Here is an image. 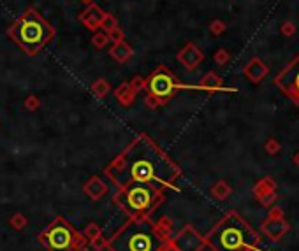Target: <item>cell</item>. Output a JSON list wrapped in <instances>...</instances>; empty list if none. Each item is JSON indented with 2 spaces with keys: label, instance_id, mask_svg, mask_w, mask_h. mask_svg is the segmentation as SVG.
I'll list each match as a JSON object with an SVG mask.
<instances>
[{
  "label": "cell",
  "instance_id": "cell-1",
  "mask_svg": "<svg viewBox=\"0 0 299 251\" xmlns=\"http://www.w3.org/2000/svg\"><path fill=\"white\" fill-rule=\"evenodd\" d=\"M108 176L120 186L152 185L157 188L171 186L180 176V169L160 148H157L146 135L132 142L125 151L108 167Z\"/></svg>",
  "mask_w": 299,
  "mask_h": 251
},
{
  "label": "cell",
  "instance_id": "cell-2",
  "mask_svg": "<svg viewBox=\"0 0 299 251\" xmlns=\"http://www.w3.org/2000/svg\"><path fill=\"white\" fill-rule=\"evenodd\" d=\"M261 242L259 234L236 213H229L208 235L215 251H255Z\"/></svg>",
  "mask_w": 299,
  "mask_h": 251
},
{
  "label": "cell",
  "instance_id": "cell-3",
  "mask_svg": "<svg viewBox=\"0 0 299 251\" xmlns=\"http://www.w3.org/2000/svg\"><path fill=\"white\" fill-rule=\"evenodd\" d=\"M7 35L27 55L35 56L48 42H51L56 30L35 9H27L7 28Z\"/></svg>",
  "mask_w": 299,
  "mask_h": 251
},
{
  "label": "cell",
  "instance_id": "cell-4",
  "mask_svg": "<svg viewBox=\"0 0 299 251\" xmlns=\"http://www.w3.org/2000/svg\"><path fill=\"white\" fill-rule=\"evenodd\" d=\"M116 251H157L159 237L148 223L129 225L113 242Z\"/></svg>",
  "mask_w": 299,
  "mask_h": 251
},
{
  "label": "cell",
  "instance_id": "cell-5",
  "mask_svg": "<svg viewBox=\"0 0 299 251\" xmlns=\"http://www.w3.org/2000/svg\"><path fill=\"white\" fill-rule=\"evenodd\" d=\"M146 88L150 90L153 97L160 100V102H166L169 100L178 90H199V86H190V85H183L176 79L173 72L167 69L166 65H159L155 70L152 72V76L146 79Z\"/></svg>",
  "mask_w": 299,
  "mask_h": 251
},
{
  "label": "cell",
  "instance_id": "cell-6",
  "mask_svg": "<svg viewBox=\"0 0 299 251\" xmlns=\"http://www.w3.org/2000/svg\"><path fill=\"white\" fill-rule=\"evenodd\" d=\"M157 197H159V193H157L155 186L134 183V185L123 186L120 200H122V206L125 209L132 211V213H143V211H148L155 206Z\"/></svg>",
  "mask_w": 299,
  "mask_h": 251
},
{
  "label": "cell",
  "instance_id": "cell-7",
  "mask_svg": "<svg viewBox=\"0 0 299 251\" xmlns=\"http://www.w3.org/2000/svg\"><path fill=\"white\" fill-rule=\"evenodd\" d=\"M273 83L299 107V55L280 70Z\"/></svg>",
  "mask_w": 299,
  "mask_h": 251
},
{
  "label": "cell",
  "instance_id": "cell-8",
  "mask_svg": "<svg viewBox=\"0 0 299 251\" xmlns=\"http://www.w3.org/2000/svg\"><path fill=\"white\" fill-rule=\"evenodd\" d=\"M72 230H70L69 225L65 223H55L46 234V242L53 251H67L72 244Z\"/></svg>",
  "mask_w": 299,
  "mask_h": 251
},
{
  "label": "cell",
  "instance_id": "cell-9",
  "mask_svg": "<svg viewBox=\"0 0 299 251\" xmlns=\"http://www.w3.org/2000/svg\"><path fill=\"white\" fill-rule=\"evenodd\" d=\"M176 58L187 70H195L202 63V60H204V53H202L194 42H187V44L178 51Z\"/></svg>",
  "mask_w": 299,
  "mask_h": 251
},
{
  "label": "cell",
  "instance_id": "cell-10",
  "mask_svg": "<svg viewBox=\"0 0 299 251\" xmlns=\"http://www.w3.org/2000/svg\"><path fill=\"white\" fill-rule=\"evenodd\" d=\"M289 230H290V225L285 221V218L268 216V220L262 223V232H264L269 241H280Z\"/></svg>",
  "mask_w": 299,
  "mask_h": 251
},
{
  "label": "cell",
  "instance_id": "cell-11",
  "mask_svg": "<svg viewBox=\"0 0 299 251\" xmlns=\"http://www.w3.org/2000/svg\"><path fill=\"white\" fill-rule=\"evenodd\" d=\"M104 11L97 6V4H88V7L80 14V21L83 23V27H87L88 30L97 32L101 28L102 18H104Z\"/></svg>",
  "mask_w": 299,
  "mask_h": 251
},
{
  "label": "cell",
  "instance_id": "cell-12",
  "mask_svg": "<svg viewBox=\"0 0 299 251\" xmlns=\"http://www.w3.org/2000/svg\"><path fill=\"white\" fill-rule=\"evenodd\" d=\"M243 72H245V76L248 77V81H252L254 85H259V83H262V79L269 74V67L266 65L261 58L255 56V58H252L250 62L245 65Z\"/></svg>",
  "mask_w": 299,
  "mask_h": 251
},
{
  "label": "cell",
  "instance_id": "cell-13",
  "mask_svg": "<svg viewBox=\"0 0 299 251\" xmlns=\"http://www.w3.org/2000/svg\"><path fill=\"white\" fill-rule=\"evenodd\" d=\"M109 55H111V58L115 60V62L125 63L134 56V49H132V46H130L129 42H125V39H123V41L113 42L111 49H109Z\"/></svg>",
  "mask_w": 299,
  "mask_h": 251
},
{
  "label": "cell",
  "instance_id": "cell-14",
  "mask_svg": "<svg viewBox=\"0 0 299 251\" xmlns=\"http://www.w3.org/2000/svg\"><path fill=\"white\" fill-rule=\"evenodd\" d=\"M197 86H199V90H206V92H236V88H226L222 77L216 76L213 70L206 74Z\"/></svg>",
  "mask_w": 299,
  "mask_h": 251
},
{
  "label": "cell",
  "instance_id": "cell-15",
  "mask_svg": "<svg viewBox=\"0 0 299 251\" xmlns=\"http://www.w3.org/2000/svg\"><path fill=\"white\" fill-rule=\"evenodd\" d=\"M276 192V183L275 179L271 178V176H266V178H262L261 181L257 183V185L254 186V195L257 197V200L261 202L262 199H264L266 195H269V193Z\"/></svg>",
  "mask_w": 299,
  "mask_h": 251
},
{
  "label": "cell",
  "instance_id": "cell-16",
  "mask_svg": "<svg viewBox=\"0 0 299 251\" xmlns=\"http://www.w3.org/2000/svg\"><path fill=\"white\" fill-rule=\"evenodd\" d=\"M134 95H136V92H134V88L130 86V83H122L118 88H116V97H118V100L123 104V106L132 104Z\"/></svg>",
  "mask_w": 299,
  "mask_h": 251
},
{
  "label": "cell",
  "instance_id": "cell-17",
  "mask_svg": "<svg viewBox=\"0 0 299 251\" xmlns=\"http://www.w3.org/2000/svg\"><path fill=\"white\" fill-rule=\"evenodd\" d=\"M211 193H213V197H215V199L223 200V199H227V197L231 195V186L227 185L226 181H218L211 188Z\"/></svg>",
  "mask_w": 299,
  "mask_h": 251
},
{
  "label": "cell",
  "instance_id": "cell-18",
  "mask_svg": "<svg viewBox=\"0 0 299 251\" xmlns=\"http://www.w3.org/2000/svg\"><path fill=\"white\" fill-rule=\"evenodd\" d=\"M92 90H94L95 95L101 97V99H102V97L108 95V92L111 90V86H109V83L106 79H97L94 85H92Z\"/></svg>",
  "mask_w": 299,
  "mask_h": 251
},
{
  "label": "cell",
  "instance_id": "cell-19",
  "mask_svg": "<svg viewBox=\"0 0 299 251\" xmlns=\"http://www.w3.org/2000/svg\"><path fill=\"white\" fill-rule=\"evenodd\" d=\"M109 42V37H108V34H106L104 30H97V32H94V37H92V44L95 46L97 49H101V48H104L106 44Z\"/></svg>",
  "mask_w": 299,
  "mask_h": 251
},
{
  "label": "cell",
  "instance_id": "cell-20",
  "mask_svg": "<svg viewBox=\"0 0 299 251\" xmlns=\"http://www.w3.org/2000/svg\"><path fill=\"white\" fill-rule=\"evenodd\" d=\"M116 27H118V21H116L115 14L106 13V14H104V18H102L101 28H102V30H104V32H109V30H113V28H116Z\"/></svg>",
  "mask_w": 299,
  "mask_h": 251
},
{
  "label": "cell",
  "instance_id": "cell-21",
  "mask_svg": "<svg viewBox=\"0 0 299 251\" xmlns=\"http://www.w3.org/2000/svg\"><path fill=\"white\" fill-rule=\"evenodd\" d=\"M264 151L268 153V155L275 156V155H278V153L282 151V144H280V141H276V139L271 137V139H268V141H266Z\"/></svg>",
  "mask_w": 299,
  "mask_h": 251
},
{
  "label": "cell",
  "instance_id": "cell-22",
  "mask_svg": "<svg viewBox=\"0 0 299 251\" xmlns=\"http://www.w3.org/2000/svg\"><path fill=\"white\" fill-rule=\"evenodd\" d=\"M213 60H215V63H218V65H226V63L231 60V55H229V51H227V49L220 48L218 51L215 53V56H213Z\"/></svg>",
  "mask_w": 299,
  "mask_h": 251
},
{
  "label": "cell",
  "instance_id": "cell-23",
  "mask_svg": "<svg viewBox=\"0 0 299 251\" xmlns=\"http://www.w3.org/2000/svg\"><path fill=\"white\" fill-rule=\"evenodd\" d=\"M209 32H211L213 35H222L223 32H226V23H223L222 20H213L211 23H209Z\"/></svg>",
  "mask_w": 299,
  "mask_h": 251
},
{
  "label": "cell",
  "instance_id": "cell-24",
  "mask_svg": "<svg viewBox=\"0 0 299 251\" xmlns=\"http://www.w3.org/2000/svg\"><path fill=\"white\" fill-rule=\"evenodd\" d=\"M106 34H108V37H109V42H118V41H123V37H125V35H123V32L120 30L118 27L113 28V30H109V32H106Z\"/></svg>",
  "mask_w": 299,
  "mask_h": 251
},
{
  "label": "cell",
  "instance_id": "cell-25",
  "mask_svg": "<svg viewBox=\"0 0 299 251\" xmlns=\"http://www.w3.org/2000/svg\"><path fill=\"white\" fill-rule=\"evenodd\" d=\"M280 32H282L283 35H287V37H290V35L296 34V25H294L292 21H285V23H282V27H280Z\"/></svg>",
  "mask_w": 299,
  "mask_h": 251
},
{
  "label": "cell",
  "instance_id": "cell-26",
  "mask_svg": "<svg viewBox=\"0 0 299 251\" xmlns=\"http://www.w3.org/2000/svg\"><path fill=\"white\" fill-rule=\"evenodd\" d=\"M130 86L134 88V92H139V90H143L144 86H146V79H143L141 76H136L132 79V83H130Z\"/></svg>",
  "mask_w": 299,
  "mask_h": 251
},
{
  "label": "cell",
  "instance_id": "cell-27",
  "mask_svg": "<svg viewBox=\"0 0 299 251\" xmlns=\"http://www.w3.org/2000/svg\"><path fill=\"white\" fill-rule=\"evenodd\" d=\"M278 199V195H276V192H273V193H269V195H266L264 199L261 200V204L264 207H271L273 204H275V200Z\"/></svg>",
  "mask_w": 299,
  "mask_h": 251
},
{
  "label": "cell",
  "instance_id": "cell-28",
  "mask_svg": "<svg viewBox=\"0 0 299 251\" xmlns=\"http://www.w3.org/2000/svg\"><path fill=\"white\" fill-rule=\"evenodd\" d=\"M37 106H39V100H37V97H34V95L27 97V100H25V107H27V109L34 111V109H37Z\"/></svg>",
  "mask_w": 299,
  "mask_h": 251
},
{
  "label": "cell",
  "instance_id": "cell-29",
  "mask_svg": "<svg viewBox=\"0 0 299 251\" xmlns=\"http://www.w3.org/2000/svg\"><path fill=\"white\" fill-rule=\"evenodd\" d=\"M269 216L271 218H283V211L280 209V207H273V209L269 211Z\"/></svg>",
  "mask_w": 299,
  "mask_h": 251
},
{
  "label": "cell",
  "instance_id": "cell-30",
  "mask_svg": "<svg viewBox=\"0 0 299 251\" xmlns=\"http://www.w3.org/2000/svg\"><path fill=\"white\" fill-rule=\"evenodd\" d=\"M292 162H294V165H296V167H299V151L296 153V155H294Z\"/></svg>",
  "mask_w": 299,
  "mask_h": 251
},
{
  "label": "cell",
  "instance_id": "cell-31",
  "mask_svg": "<svg viewBox=\"0 0 299 251\" xmlns=\"http://www.w3.org/2000/svg\"><path fill=\"white\" fill-rule=\"evenodd\" d=\"M81 2H85V4H94V0H81Z\"/></svg>",
  "mask_w": 299,
  "mask_h": 251
}]
</instances>
